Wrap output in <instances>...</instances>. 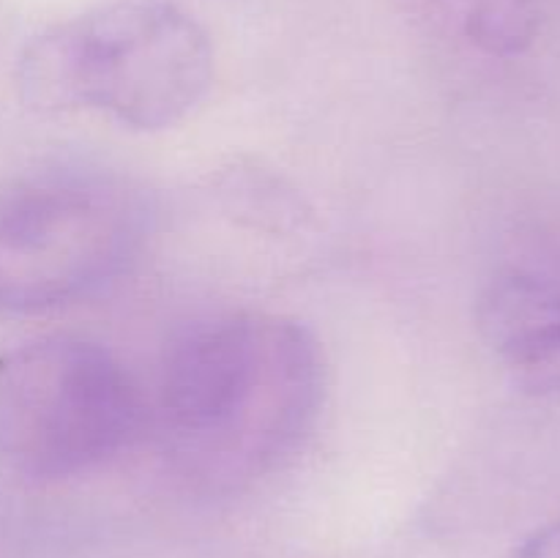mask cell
<instances>
[{
	"label": "cell",
	"mask_w": 560,
	"mask_h": 558,
	"mask_svg": "<svg viewBox=\"0 0 560 558\" xmlns=\"http://www.w3.org/2000/svg\"><path fill=\"white\" fill-rule=\"evenodd\" d=\"M323 388L320 345L299 321L268 312L206 317L164 356L159 441L197 490H246L304 446Z\"/></svg>",
	"instance_id": "cell-1"
},
{
	"label": "cell",
	"mask_w": 560,
	"mask_h": 558,
	"mask_svg": "<svg viewBox=\"0 0 560 558\" xmlns=\"http://www.w3.org/2000/svg\"><path fill=\"white\" fill-rule=\"evenodd\" d=\"M22 102L38 113L96 109L162 131L189 118L213 82L206 27L167 0H118L49 25L22 49Z\"/></svg>",
	"instance_id": "cell-2"
},
{
	"label": "cell",
	"mask_w": 560,
	"mask_h": 558,
	"mask_svg": "<svg viewBox=\"0 0 560 558\" xmlns=\"http://www.w3.org/2000/svg\"><path fill=\"white\" fill-rule=\"evenodd\" d=\"M151 208L140 186L88 164L0 184V312L36 315L107 288L140 257Z\"/></svg>",
	"instance_id": "cell-3"
},
{
	"label": "cell",
	"mask_w": 560,
	"mask_h": 558,
	"mask_svg": "<svg viewBox=\"0 0 560 558\" xmlns=\"http://www.w3.org/2000/svg\"><path fill=\"white\" fill-rule=\"evenodd\" d=\"M140 386L91 339L52 334L0 356V463L27 479H71L137 441Z\"/></svg>",
	"instance_id": "cell-4"
},
{
	"label": "cell",
	"mask_w": 560,
	"mask_h": 558,
	"mask_svg": "<svg viewBox=\"0 0 560 558\" xmlns=\"http://www.w3.org/2000/svg\"><path fill=\"white\" fill-rule=\"evenodd\" d=\"M481 339L530 392H560V260L534 257L498 268L476 301Z\"/></svg>",
	"instance_id": "cell-5"
},
{
	"label": "cell",
	"mask_w": 560,
	"mask_h": 558,
	"mask_svg": "<svg viewBox=\"0 0 560 558\" xmlns=\"http://www.w3.org/2000/svg\"><path fill=\"white\" fill-rule=\"evenodd\" d=\"M459 22V31L490 55H517L539 31L536 0H438Z\"/></svg>",
	"instance_id": "cell-6"
},
{
	"label": "cell",
	"mask_w": 560,
	"mask_h": 558,
	"mask_svg": "<svg viewBox=\"0 0 560 558\" xmlns=\"http://www.w3.org/2000/svg\"><path fill=\"white\" fill-rule=\"evenodd\" d=\"M512 558H560V518L530 534Z\"/></svg>",
	"instance_id": "cell-7"
}]
</instances>
